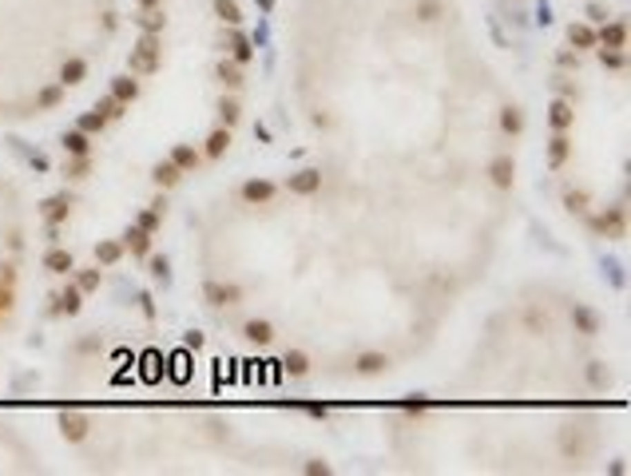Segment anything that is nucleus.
Returning <instances> with one entry per match:
<instances>
[{"mask_svg":"<svg viewBox=\"0 0 631 476\" xmlns=\"http://www.w3.org/2000/svg\"><path fill=\"white\" fill-rule=\"evenodd\" d=\"M564 206H568V210H584L588 195H584V190H568V195H564Z\"/></svg>","mask_w":631,"mask_h":476,"instance_id":"37","label":"nucleus"},{"mask_svg":"<svg viewBox=\"0 0 631 476\" xmlns=\"http://www.w3.org/2000/svg\"><path fill=\"white\" fill-rule=\"evenodd\" d=\"M600 63L603 68H623V48H600Z\"/></svg>","mask_w":631,"mask_h":476,"instance_id":"34","label":"nucleus"},{"mask_svg":"<svg viewBox=\"0 0 631 476\" xmlns=\"http://www.w3.org/2000/svg\"><path fill=\"white\" fill-rule=\"evenodd\" d=\"M219 115H222V123L231 127V123H238V115H242V108H238V99H222L219 103Z\"/></svg>","mask_w":631,"mask_h":476,"instance_id":"32","label":"nucleus"},{"mask_svg":"<svg viewBox=\"0 0 631 476\" xmlns=\"http://www.w3.org/2000/svg\"><path fill=\"white\" fill-rule=\"evenodd\" d=\"M417 16H421V20H437V16H441V4H437V0H425V4H417Z\"/></svg>","mask_w":631,"mask_h":476,"instance_id":"38","label":"nucleus"},{"mask_svg":"<svg viewBox=\"0 0 631 476\" xmlns=\"http://www.w3.org/2000/svg\"><path fill=\"white\" fill-rule=\"evenodd\" d=\"M68 175H76V179H84V175H88V155H76V163L68 167Z\"/></svg>","mask_w":631,"mask_h":476,"instance_id":"41","label":"nucleus"},{"mask_svg":"<svg viewBox=\"0 0 631 476\" xmlns=\"http://www.w3.org/2000/svg\"><path fill=\"white\" fill-rule=\"evenodd\" d=\"M242 333H246V341H254V346H270V341H274V326L262 321V317H258V321H246Z\"/></svg>","mask_w":631,"mask_h":476,"instance_id":"11","label":"nucleus"},{"mask_svg":"<svg viewBox=\"0 0 631 476\" xmlns=\"http://www.w3.org/2000/svg\"><path fill=\"white\" fill-rule=\"evenodd\" d=\"M119 258H124V242H99L95 246V262L99 266H115Z\"/></svg>","mask_w":631,"mask_h":476,"instance_id":"19","label":"nucleus"},{"mask_svg":"<svg viewBox=\"0 0 631 476\" xmlns=\"http://www.w3.org/2000/svg\"><path fill=\"white\" fill-rule=\"evenodd\" d=\"M219 79L226 83V88H242V68H238V63H226V60H222V63H219Z\"/></svg>","mask_w":631,"mask_h":476,"instance_id":"30","label":"nucleus"},{"mask_svg":"<svg viewBox=\"0 0 631 476\" xmlns=\"http://www.w3.org/2000/svg\"><path fill=\"white\" fill-rule=\"evenodd\" d=\"M282 369L290 373V377H306V373H310V357H306L302 349H290V353L282 357Z\"/></svg>","mask_w":631,"mask_h":476,"instance_id":"14","label":"nucleus"},{"mask_svg":"<svg viewBox=\"0 0 631 476\" xmlns=\"http://www.w3.org/2000/svg\"><path fill=\"white\" fill-rule=\"evenodd\" d=\"M385 365H389V357H385V353H362V357L353 361V369H358L362 377H378Z\"/></svg>","mask_w":631,"mask_h":476,"instance_id":"12","label":"nucleus"},{"mask_svg":"<svg viewBox=\"0 0 631 476\" xmlns=\"http://www.w3.org/2000/svg\"><path fill=\"white\" fill-rule=\"evenodd\" d=\"M588 377H592V385H603V381H608V373H603V369H600V361H596L592 369H588Z\"/></svg>","mask_w":631,"mask_h":476,"instance_id":"42","label":"nucleus"},{"mask_svg":"<svg viewBox=\"0 0 631 476\" xmlns=\"http://www.w3.org/2000/svg\"><path fill=\"white\" fill-rule=\"evenodd\" d=\"M151 179H155L159 187H175V183L183 179V171H179V167H175L171 159H167V163H155V171H151Z\"/></svg>","mask_w":631,"mask_h":476,"instance_id":"18","label":"nucleus"},{"mask_svg":"<svg viewBox=\"0 0 631 476\" xmlns=\"http://www.w3.org/2000/svg\"><path fill=\"white\" fill-rule=\"evenodd\" d=\"M278 190H274V183H266V179H251V183H242V199L246 203H270Z\"/></svg>","mask_w":631,"mask_h":476,"instance_id":"8","label":"nucleus"},{"mask_svg":"<svg viewBox=\"0 0 631 476\" xmlns=\"http://www.w3.org/2000/svg\"><path fill=\"white\" fill-rule=\"evenodd\" d=\"M76 286H79V290H95V286H99V270H84Z\"/></svg>","mask_w":631,"mask_h":476,"instance_id":"40","label":"nucleus"},{"mask_svg":"<svg viewBox=\"0 0 631 476\" xmlns=\"http://www.w3.org/2000/svg\"><path fill=\"white\" fill-rule=\"evenodd\" d=\"M8 306H12V294H8V286H4V290H0V314H4Z\"/></svg>","mask_w":631,"mask_h":476,"instance_id":"46","label":"nucleus"},{"mask_svg":"<svg viewBox=\"0 0 631 476\" xmlns=\"http://www.w3.org/2000/svg\"><path fill=\"white\" fill-rule=\"evenodd\" d=\"M111 95H115V99H124V103H131V99L139 95V83H135V79H127V76H119L115 83H111Z\"/></svg>","mask_w":631,"mask_h":476,"instance_id":"26","label":"nucleus"},{"mask_svg":"<svg viewBox=\"0 0 631 476\" xmlns=\"http://www.w3.org/2000/svg\"><path fill=\"white\" fill-rule=\"evenodd\" d=\"M95 111H99L104 119H119V115L127 111V103H124V99H115V95H108V99H99V103H95Z\"/></svg>","mask_w":631,"mask_h":476,"instance_id":"29","label":"nucleus"},{"mask_svg":"<svg viewBox=\"0 0 631 476\" xmlns=\"http://www.w3.org/2000/svg\"><path fill=\"white\" fill-rule=\"evenodd\" d=\"M206 301L211 306H238V298H242V290L238 286H231V282H206Z\"/></svg>","mask_w":631,"mask_h":476,"instance_id":"4","label":"nucleus"},{"mask_svg":"<svg viewBox=\"0 0 631 476\" xmlns=\"http://www.w3.org/2000/svg\"><path fill=\"white\" fill-rule=\"evenodd\" d=\"M401 409H405V413H425V409H429V401H405Z\"/></svg>","mask_w":631,"mask_h":476,"instance_id":"44","label":"nucleus"},{"mask_svg":"<svg viewBox=\"0 0 631 476\" xmlns=\"http://www.w3.org/2000/svg\"><path fill=\"white\" fill-rule=\"evenodd\" d=\"M151 274H167V258H151Z\"/></svg>","mask_w":631,"mask_h":476,"instance_id":"45","label":"nucleus"},{"mask_svg":"<svg viewBox=\"0 0 631 476\" xmlns=\"http://www.w3.org/2000/svg\"><path fill=\"white\" fill-rule=\"evenodd\" d=\"M135 20H139L143 32H163V12H143V16H135Z\"/></svg>","mask_w":631,"mask_h":476,"instance_id":"35","label":"nucleus"},{"mask_svg":"<svg viewBox=\"0 0 631 476\" xmlns=\"http://www.w3.org/2000/svg\"><path fill=\"white\" fill-rule=\"evenodd\" d=\"M592 230L603 235V238H619V235H623V210H619V206H608L603 215L592 219Z\"/></svg>","mask_w":631,"mask_h":476,"instance_id":"2","label":"nucleus"},{"mask_svg":"<svg viewBox=\"0 0 631 476\" xmlns=\"http://www.w3.org/2000/svg\"><path fill=\"white\" fill-rule=\"evenodd\" d=\"M44 215H48V222L68 219V203H64V199H48V203H44Z\"/></svg>","mask_w":631,"mask_h":476,"instance_id":"33","label":"nucleus"},{"mask_svg":"<svg viewBox=\"0 0 631 476\" xmlns=\"http://www.w3.org/2000/svg\"><path fill=\"white\" fill-rule=\"evenodd\" d=\"M568 155H572L568 135H564V131H556V139L548 143V163H552V167H564V163H568Z\"/></svg>","mask_w":631,"mask_h":476,"instance_id":"13","label":"nucleus"},{"mask_svg":"<svg viewBox=\"0 0 631 476\" xmlns=\"http://www.w3.org/2000/svg\"><path fill=\"white\" fill-rule=\"evenodd\" d=\"M572 326H576V333H584V337H596L603 321H600L596 310H588V306H572Z\"/></svg>","mask_w":631,"mask_h":476,"instance_id":"5","label":"nucleus"},{"mask_svg":"<svg viewBox=\"0 0 631 476\" xmlns=\"http://www.w3.org/2000/svg\"><path fill=\"white\" fill-rule=\"evenodd\" d=\"M64 151H68V155H88V151H92L88 131H68V135H64Z\"/></svg>","mask_w":631,"mask_h":476,"instance_id":"22","label":"nucleus"},{"mask_svg":"<svg viewBox=\"0 0 631 476\" xmlns=\"http://www.w3.org/2000/svg\"><path fill=\"white\" fill-rule=\"evenodd\" d=\"M318 187H322V175H318L314 167H306V171H294L290 179H286V190H290V195H314Z\"/></svg>","mask_w":631,"mask_h":476,"instance_id":"3","label":"nucleus"},{"mask_svg":"<svg viewBox=\"0 0 631 476\" xmlns=\"http://www.w3.org/2000/svg\"><path fill=\"white\" fill-rule=\"evenodd\" d=\"M548 119H552L556 131H568V127H572V103H568V99H556L552 108H548Z\"/></svg>","mask_w":631,"mask_h":476,"instance_id":"16","label":"nucleus"},{"mask_svg":"<svg viewBox=\"0 0 631 476\" xmlns=\"http://www.w3.org/2000/svg\"><path fill=\"white\" fill-rule=\"evenodd\" d=\"M568 44L572 48H596V28H588V24H572V28H568Z\"/></svg>","mask_w":631,"mask_h":476,"instance_id":"20","label":"nucleus"},{"mask_svg":"<svg viewBox=\"0 0 631 476\" xmlns=\"http://www.w3.org/2000/svg\"><path fill=\"white\" fill-rule=\"evenodd\" d=\"M84 76H88V63H84V60H76V56H72V60H64V68H60V83H79Z\"/></svg>","mask_w":631,"mask_h":476,"instance_id":"23","label":"nucleus"},{"mask_svg":"<svg viewBox=\"0 0 631 476\" xmlns=\"http://www.w3.org/2000/svg\"><path fill=\"white\" fill-rule=\"evenodd\" d=\"M512 171H516V167H512V159H508V155H496V159L489 163L492 183H496L501 190H508V187H512Z\"/></svg>","mask_w":631,"mask_h":476,"instance_id":"9","label":"nucleus"},{"mask_svg":"<svg viewBox=\"0 0 631 476\" xmlns=\"http://www.w3.org/2000/svg\"><path fill=\"white\" fill-rule=\"evenodd\" d=\"M60 428H64V437H68V441H84L92 425H88V417H84V413L64 409V413H60Z\"/></svg>","mask_w":631,"mask_h":476,"instance_id":"6","label":"nucleus"},{"mask_svg":"<svg viewBox=\"0 0 631 476\" xmlns=\"http://www.w3.org/2000/svg\"><path fill=\"white\" fill-rule=\"evenodd\" d=\"M171 163L179 167V171H195L199 151H195V147H187V143H179V147H171Z\"/></svg>","mask_w":631,"mask_h":476,"instance_id":"17","label":"nucleus"},{"mask_svg":"<svg viewBox=\"0 0 631 476\" xmlns=\"http://www.w3.org/2000/svg\"><path fill=\"white\" fill-rule=\"evenodd\" d=\"M127 68H131V72H155L159 68V36L155 32H147V36L139 40V48L131 52Z\"/></svg>","mask_w":631,"mask_h":476,"instance_id":"1","label":"nucleus"},{"mask_svg":"<svg viewBox=\"0 0 631 476\" xmlns=\"http://www.w3.org/2000/svg\"><path fill=\"white\" fill-rule=\"evenodd\" d=\"M104 123H108V119H104L99 111H92V115H84V119H79V131H99Z\"/></svg>","mask_w":631,"mask_h":476,"instance_id":"39","label":"nucleus"},{"mask_svg":"<svg viewBox=\"0 0 631 476\" xmlns=\"http://www.w3.org/2000/svg\"><path fill=\"white\" fill-rule=\"evenodd\" d=\"M226 48H231V56H235V63H238V68L254 60V48H251V40H246V36H242L238 28L231 32V36H226Z\"/></svg>","mask_w":631,"mask_h":476,"instance_id":"10","label":"nucleus"},{"mask_svg":"<svg viewBox=\"0 0 631 476\" xmlns=\"http://www.w3.org/2000/svg\"><path fill=\"white\" fill-rule=\"evenodd\" d=\"M143 8H159V4H163V0H139Z\"/></svg>","mask_w":631,"mask_h":476,"instance_id":"47","label":"nucleus"},{"mask_svg":"<svg viewBox=\"0 0 631 476\" xmlns=\"http://www.w3.org/2000/svg\"><path fill=\"white\" fill-rule=\"evenodd\" d=\"M215 12H219V20H222V24H231V28L242 24V8H238L235 0H215Z\"/></svg>","mask_w":631,"mask_h":476,"instance_id":"21","label":"nucleus"},{"mask_svg":"<svg viewBox=\"0 0 631 476\" xmlns=\"http://www.w3.org/2000/svg\"><path fill=\"white\" fill-rule=\"evenodd\" d=\"M226 147H231V131H226V127L211 131V139H206V155L219 159V155H226Z\"/></svg>","mask_w":631,"mask_h":476,"instance_id":"24","label":"nucleus"},{"mask_svg":"<svg viewBox=\"0 0 631 476\" xmlns=\"http://www.w3.org/2000/svg\"><path fill=\"white\" fill-rule=\"evenodd\" d=\"M306 473H310V476H330V464H322V460H314V464H306Z\"/></svg>","mask_w":631,"mask_h":476,"instance_id":"43","label":"nucleus"},{"mask_svg":"<svg viewBox=\"0 0 631 476\" xmlns=\"http://www.w3.org/2000/svg\"><path fill=\"white\" fill-rule=\"evenodd\" d=\"M44 270H52V274H68V270H72V254H68V250H48L44 254Z\"/></svg>","mask_w":631,"mask_h":476,"instance_id":"25","label":"nucleus"},{"mask_svg":"<svg viewBox=\"0 0 631 476\" xmlns=\"http://www.w3.org/2000/svg\"><path fill=\"white\" fill-rule=\"evenodd\" d=\"M124 246L131 254H147V250H151V235H147V230H139V226H127Z\"/></svg>","mask_w":631,"mask_h":476,"instance_id":"15","label":"nucleus"},{"mask_svg":"<svg viewBox=\"0 0 631 476\" xmlns=\"http://www.w3.org/2000/svg\"><path fill=\"white\" fill-rule=\"evenodd\" d=\"M159 222H163V210H143L139 219H135V226H139V230H147V235H155Z\"/></svg>","mask_w":631,"mask_h":476,"instance_id":"31","label":"nucleus"},{"mask_svg":"<svg viewBox=\"0 0 631 476\" xmlns=\"http://www.w3.org/2000/svg\"><path fill=\"white\" fill-rule=\"evenodd\" d=\"M501 127H505L508 135H521V131H524V115H521V108H505V111H501Z\"/></svg>","mask_w":631,"mask_h":476,"instance_id":"28","label":"nucleus"},{"mask_svg":"<svg viewBox=\"0 0 631 476\" xmlns=\"http://www.w3.org/2000/svg\"><path fill=\"white\" fill-rule=\"evenodd\" d=\"M623 44H628V28L619 20H612V24H603L596 32V48H623Z\"/></svg>","mask_w":631,"mask_h":476,"instance_id":"7","label":"nucleus"},{"mask_svg":"<svg viewBox=\"0 0 631 476\" xmlns=\"http://www.w3.org/2000/svg\"><path fill=\"white\" fill-rule=\"evenodd\" d=\"M79 294H84V290H79V286H68V290H64L60 298V306H56V310H60V314H79Z\"/></svg>","mask_w":631,"mask_h":476,"instance_id":"27","label":"nucleus"},{"mask_svg":"<svg viewBox=\"0 0 631 476\" xmlns=\"http://www.w3.org/2000/svg\"><path fill=\"white\" fill-rule=\"evenodd\" d=\"M60 95H64V83L44 88V92H40V108H56V103H60Z\"/></svg>","mask_w":631,"mask_h":476,"instance_id":"36","label":"nucleus"}]
</instances>
